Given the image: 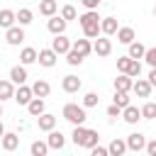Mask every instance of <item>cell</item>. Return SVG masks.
I'll return each mask as SVG.
<instances>
[{"mask_svg": "<svg viewBox=\"0 0 156 156\" xmlns=\"http://www.w3.org/2000/svg\"><path fill=\"white\" fill-rule=\"evenodd\" d=\"M78 24L83 27V34H85L88 39H95V37L102 34V32H100V15H98V10L83 12V15L78 17Z\"/></svg>", "mask_w": 156, "mask_h": 156, "instance_id": "cell-1", "label": "cell"}, {"mask_svg": "<svg viewBox=\"0 0 156 156\" xmlns=\"http://www.w3.org/2000/svg\"><path fill=\"white\" fill-rule=\"evenodd\" d=\"M63 119H68L73 127L76 124H83L85 119H88V115H85V107L83 105H76V102H68V105H63Z\"/></svg>", "mask_w": 156, "mask_h": 156, "instance_id": "cell-2", "label": "cell"}, {"mask_svg": "<svg viewBox=\"0 0 156 156\" xmlns=\"http://www.w3.org/2000/svg\"><path fill=\"white\" fill-rule=\"evenodd\" d=\"M56 58H58V54H56L54 49H39V51H37V61H39V66H44V68H54V66H56Z\"/></svg>", "mask_w": 156, "mask_h": 156, "instance_id": "cell-3", "label": "cell"}, {"mask_svg": "<svg viewBox=\"0 0 156 156\" xmlns=\"http://www.w3.org/2000/svg\"><path fill=\"white\" fill-rule=\"evenodd\" d=\"M5 41L10 44V46H20L22 41H24V29H22V24L20 27H7V32H5Z\"/></svg>", "mask_w": 156, "mask_h": 156, "instance_id": "cell-4", "label": "cell"}, {"mask_svg": "<svg viewBox=\"0 0 156 156\" xmlns=\"http://www.w3.org/2000/svg\"><path fill=\"white\" fill-rule=\"evenodd\" d=\"M124 141H127V151H134V154L144 151V146H146V139H144V134H139V132L129 134Z\"/></svg>", "mask_w": 156, "mask_h": 156, "instance_id": "cell-5", "label": "cell"}, {"mask_svg": "<svg viewBox=\"0 0 156 156\" xmlns=\"http://www.w3.org/2000/svg\"><path fill=\"white\" fill-rule=\"evenodd\" d=\"M66 24H68V22H66L61 15H51L49 22H46V29H49L51 34H63V32H66Z\"/></svg>", "mask_w": 156, "mask_h": 156, "instance_id": "cell-6", "label": "cell"}, {"mask_svg": "<svg viewBox=\"0 0 156 156\" xmlns=\"http://www.w3.org/2000/svg\"><path fill=\"white\" fill-rule=\"evenodd\" d=\"M93 51H95L98 56H110V54H112V41H110L107 37H95Z\"/></svg>", "mask_w": 156, "mask_h": 156, "instance_id": "cell-7", "label": "cell"}, {"mask_svg": "<svg viewBox=\"0 0 156 156\" xmlns=\"http://www.w3.org/2000/svg\"><path fill=\"white\" fill-rule=\"evenodd\" d=\"M119 117H122L127 124H136V122L141 119V110H139V107H134V105L129 102L127 107H122V115H119Z\"/></svg>", "mask_w": 156, "mask_h": 156, "instance_id": "cell-8", "label": "cell"}, {"mask_svg": "<svg viewBox=\"0 0 156 156\" xmlns=\"http://www.w3.org/2000/svg\"><path fill=\"white\" fill-rule=\"evenodd\" d=\"M51 49H54L56 54H66V51L71 49V39H68L66 34H54V39H51Z\"/></svg>", "mask_w": 156, "mask_h": 156, "instance_id": "cell-9", "label": "cell"}, {"mask_svg": "<svg viewBox=\"0 0 156 156\" xmlns=\"http://www.w3.org/2000/svg\"><path fill=\"white\" fill-rule=\"evenodd\" d=\"M32 98H34V93H32V88L22 83V85H20V88L15 90V98H12V100H15L17 105H24V107H27V102H29Z\"/></svg>", "mask_w": 156, "mask_h": 156, "instance_id": "cell-10", "label": "cell"}, {"mask_svg": "<svg viewBox=\"0 0 156 156\" xmlns=\"http://www.w3.org/2000/svg\"><path fill=\"white\" fill-rule=\"evenodd\" d=\"M46 144H49V149H63L66 146V136L61 134V132H56V129H49V139H46Z\"/></svg>", "mask_w": 156, "mask_h": 156, "instance_id": "cell-11", "label": "cell"}, {"mask_svg": "<svg viewBox=\"0 0 156 156\" xmlns=\"http://www.w3.org/2000/svg\"><path fill=\"white\" fill-rule=\"evenodd\" d=\"M0 144H2L5 151H15V149L20 146V136H17L15 132H5V134L0 136Z\"/></svg>", "mask_w": 156, "mask_h": 156, "instance_id": "cell-12", "label": "cell"}, {"mask_svg": "<svg viewBox=\"0 0 156 156\" xmlns=\"http://www.w3.org/2000/svg\"><path fill=\"white\" fill-rule=\"evenodd\" d=\"M117 20L115 17H100V32L105 34V37H112L115 32H117Z\"/></svg>", "mask_w": 156, "mask_h": 156, "instance_id": "cell-13", "label": "cell"}, {"mask_svg": "<svg viewBox=\"0 0 156 156\" xmlns=\"http://www.w3.org/2000/svg\"><path fill=\"white\" fill-rule=\"evenodd\" d=\"M80 78L78 76H66L63 80H61V88H63V93H78L80 90Z\"/></svg>", "mask_w": 156, "mask_h": 156, "instance_id": "cell-14", "label": "cell"}, {"mask_svg": "<svg viewBox=\"0 0 156 156\" xmlns=\"http://www.w3.org/2000/svg\"><path fill=\"white\" fill-rule=\"evenodd\" d=\"M132 90L136 93V98H149V95H151V83L144 80V78H136L134 85H132Z\"/></svg>", "mask_w": 156, "mask_h": 156, "instance_id": "cell-15", "label": "cell"}, {"mask_svg": "<svg viewBox=\"0 0 156 156\" xmlns=\"http://www.w3.org/2000/svg\"><path fill=\"white\" fill-rule=\"evenodd\" d=\"M44 110H46V105H44V98H37V95H34V98L27 102V112H29L32 117H39Z\"/></svg>", "mask_w": 156, "mask_h": 156, "instance_id": "cell-16", "label": "cell"}, {"mask_svg": "<svg viewBox=\"0 0 156 156\" xmlns=\"http://www.w3.org/2000/svg\"><path fill=\"white\" fill-rule=\"evenodd\" d=\"M71 49H76V51L85 58V56L93 51V44H90V39H88V37H83V39H76V41L71 44Z\"/></svg>", "mask_w": 156, "mask_h": 156, "instance_id": "cell-17", "label": "cell"}, {"mask_svg": "<svg viewBox=\"0 0 156 156\" xmlns=\"http://www.w3.org/2000/svg\"><path fill=\"white\" fill-rule=\"evenodd\" d=\"M10 80H12L15 85H22V83L27 80V68H24V63H22V66H12V68H10Z\"/></svg>", "mask_w": 156, "mask_h": 156, "instance_id": "cell-18", "label": "cell"}, {"mask_svg": "<svg viewBox=\"0 0 156 156\" xmlns=\"http://www.w3.org/2000/svg\"><path fill=\"white\" fill-rule=\"evenodd\" d=\"M37 124H39V129H41V132H49V129H54V127H56V117H54V115H49V112H41V115L37 117Z\"/></svg>", "mask_w": 156, "mask_h": 156, "instance_id": "cell-19", "label": "cell"}, {"mask_svg": "<svg viewBox=\"0 0 156 156\" xmlns=\"http://www.w3.org/2000/svg\"><path fill=\"white\" fill-rule=\"evenodd\" d=\"M117 41L119 44H129V41H134L136 39V34H134V29L132 27H117Z\"/></svg>", "mask_w": 156, "mask_h": 156, "instance_id": "cell-20", "label": "cell"}, {"mask_svg": "<svg viewBox=\"0 0 156 156\" xmlns=\"http://www.w3.org/2000/svg\"><path fill=\"white\" fill-rule=\"evenodd\" d=\"M132 85H134V80H132V76H127V73H119L117 78H115V90H132Z\"/></svg>", "mask_w": 156, "mask_h": 156, "instance_id": "cell-21", "label": "cell"}, {"mask_svg": "<svg viewBox=\"0 0 156 156\" xmlns=\"http://www.w3.org/2000/svg\"><path fill=\"white\" fill-rule=\"evenodd\" d=\"M98 141H100V134H98V129H85V136H83L80 146H83V149H93Z\"/></svg>", "mask_w": 156, "mask_h": 156, "instance_id": "cell-22", "label": "cell"}, {"mask_svg": "<svg viewBox=\"0 0 156 156\" xmlns=\"http://www.w3.org/2000/svg\"><path fill=\"white\" fill-rule=\"evenodd\" d=\"M107 151H110V156H122V154H127V141L124 139H112Z\"/></svg>", "mask_w": 156, "mask_h": 156, "instance_id": "cell-23", "label": "cell"}, {"mask_svg": "<svg viewBox=\"0 0 156 156\" xmlns=\"http://www.w3.org/2000/svg\"><path fill=\"white\" fill-rule=\"evenodd\" d=\"M56 10H58V2L56 0H41L39 2V15H44V17L56 15Z\"/></svg>", "mask_w": 156, "mask_h": 156, "instance_id": "cell-24", "label": "cell"}, {"mask_svg": "<svg viewBox=\"0 0 156 156\" xmlns=\"http://www.w3.org/2000/svg\"><path fill=\"white\" fill-rule=\"evenodd\" d=\"M12 98H15V85H12V80H0V102L12 100Z\"/></svg>", "mask_w": 156, "mask_h": 156, "instance_id": "cell-25", "label": "cell"}, {"mask_svg": "<svg viewBox=\"0 0 156 156\" xmlns=\"http://www.w3.org/2000/svg\"><path fill=\"white\" fill-rule=\"evenodd\" d=\"M32 93H34L37 98H46V95L51 93V85H49V80H34V85H32Z\"/></svg>", "mask_w": 156, "mask_h": 156, "instance_id": "cell-26", "label": "cell"}, {"mask_svg": "<svg viewBox=\"0 0 156 156\" xmlns=\"http://www.w3.org/2000/svg\"><path fill=\"white\" fill-rule=\"evenodd\" d=\"M127 46H129V54H127L129 58H144V51H146V46H144L141 41H129Z\"/></svg>", "mask_w": 156, "mask_h": 156, "instance_id": "cell-27", "label": "cell"}, {"mask_svg": "<svg viewBox=\"0 0 156 156\" xmlns=\"http://www.w3.org/2000/svg\"><path fill=\"white\" fill-rule=\"evenodd\" d=\"M20 61H22L24 66H29V63H37V49H32V46H24V49L20 51Z\"/></svg>", "mask_w": 156, "mask_h": 156, "instance_id": "cell-28", "label": "cell"}, {"mask_svg": "<svg viewBox=\"0 0 156 156\" xmlns=\"http://www.w3.org/2000/svg\"><path fill=\"white\" fill-rule=\"evenodd\" d=\"M15 17H17V22H20L22 27H27V24H32V20H34V12H32L29 7H22L20 12H15Z\"/></svg>", "mask_w": 156, "mask_h": 156, "instance_id": "cell-29", "label": "cell"}, {"mask_svg": "<svg viewBox=\"0 0 156 156\" xmlns=\"http://www.w3.org/2000/svg\"><path fill=\"white\" fill-rule=\"evenodd\" d=\"M112 102H115L117 107H127V105L132 102V98H129V93H127V90H115V98H112Z\"/></svg>", "mask_w": 156, "mask_h": 156, "instance_id": "cell-30", "label": "cell"}, {"mask_svg": "<svg viewBox=\"0 0 156 156\" xmlns=\"http://www.w3.org/2000/svg\"><path fill=\"white\" fill-rule=\"evenodd\" d=\"M15 22H17V17H15L12 10H0V27L7 29V27H12Z\"/></svg>", "mask_w": 156, "mask_h": 156, "instance_id": "cell-31", "label": "cell"}, {"mask_svg": "<svg viewBox=\"0 0 156 156\" xmlns=\"http://www.w3.org/2000/svg\"><path fill=\"white\" fill-rule=\"evenodd\" d=\"M29 151H32V156H46L49 154V144L46 141H32Z\"/></svg>", "mask_w": 156, "mask_h": 156, "instance_id": "cell-32", "label": "cell"}, {"mask_svg": "<svg viewBox=\"0 0 156 156\" xmlns=\"http://www.w3.org/2000/svg\"><path fill=\"white\" fill-rule=\"evenodd\" d=\"M66 61H68V66H80V63H83V56H80L76 49H68V51H66Z\"/></svg>", "mask_w": 156, "mask_h": 156, "instance_id": "cell-33", "label": "cell"}, {"mask_svg": "<svg viewBox=\"0 0 156 156\" xmlns=\"http://www.w3.org/2000/svg\"><path fill=\"white\" fill-rule=\"evenodd\" d=\"M85 129H88V127H83V124H76V127H73L71 139H73V144H76V146H80V141H83V136H85Z\"/></svg>", "mask_w": 156, "mask_h": 156, "instance_id": "cell-34", "label": "cell"}, {"mask_svg": "<svg viewBox=\"0 0 156 156\" xmlns=\"http://www.w3.org/2000/svg\"><path fill=\"white\" fill-rule=\"evenodd\" d=\"M141 119H156V102H146L141 107Z\"/></svg>", "mask_w": 156, "mask_h": 156, "instance_id": "cell-35", "label": "cell"}, {"mask_svg": "<svg viewBox=\"0 0 156 156\" xmlns=\"http://www.w3.org/2000/svg\"><path fill=\"white\" fill-rule=\"evenodd\" d=\"M61 17H63L66 22H71V20H78V12H76L73 5H63V7H61Z\"/></svg>", "mask_w": 156, "mask_h": 156, "instance_id": "cell-36", "label": "cell"}, {"mask_svg": "<svg viewBox=\"0 0 156 156\" xmlns=\"http://www.w3.org/2000/svg\"><path fill=\"white\" fill-rule=\"evenodd\" d=\"M98 102H100L98 93H85L83 95V107H98Z\"/></svg>", "mask_w": 156, "mask_h": 156, "instance_id": "cell-37", "label": "cell"}, {"mask_svg": "<svg viewBox=\"0 0 156 156\" xmlns=\"http://www.w3.org/2000/svg\"><path fill=\"white\" fill-rule=\"evenodd\" d=\"M139 73H141V63H139V58H132V63H129V68H127V76L139 78Z\"/></svg>", "mask_w": 156, "mask_h": 156, "instance_id": "cell-38", "label": "cell"}, {"mask_svg": "<svg viewBox=\"0 0 156 156\" xmlns=\"http://www.w3.org/2000/svg\"><path fill=\"white\" fill-rule=\"evenodd\" d=\"M144 58H146V63H149L151 68H156V46L146 49V51H144Z\"/></svg>", "mask_w": 156, "mask_h": 156, "instance_id": "cell-39", "label": "cell"}, {"mask_svg": "<svg viewBox=\"0 0 156 156\" xmlns=\"http://www.w3.org/2000/svg\"><path fill=\"white\" fill-rule=\"evenodd\" d=\"M129 63H132V58H129V56H119V58H117V71H119V73H127Z\"/></svg>", "mask_w": 156, "mask_h": 156, "instance_id": "cell-40", "label": "cell"}, {"mask_svg": "<svg viewBox=\"0 0 156 156\" xmlns=\"http://www.w3.org/2000/svg\"><path fill=\"white\" fill-rule=\"evenodd\" d=\"M119 115H122V107H117V105L112 102V105L107 107V117H110V119H117Z\"/></svg>", "mask_w": 156, "mask_h": 156, "instance_id": "cell-41", "label": "cell"}, {"mask_svg": "<svg viewBox=\"0 0 156 156\" xmlns=\"http://www.w3.org/2000/svg\"><path fill=\"white\" fill-rule=\"evenodd\" d=\"M90 151H93V156H110V151H107L105 146H98V144H95Z\"/></svg>", "mask_w": 156, "mask_h": 156, "instance_id": "cell-42", "label": "cell"}, {"mask_svg": "<svg viewBox=\"0 0 156 156\" xmlns=\"http://www.w3.org/2000/svg\"><path fill=\"white\" fill-rule=\"evenodd\" d=\"M144 151H146L149 156H156V139H154V141H146V146H144Z\"/></svg>", "mask_w": 156, "mask_h": 156, "instance_id": "cell-43", "label": "cell"}, {"mask_svg": "<svg viewBox=\"0 0 156 156\" xmlns=\"http://www.w3.org/2000/svg\"><path fill=\"white\" fill-rule=\"evenodd\" d=\"M80 2L85 10H98V5H100V0H80Z\"/></svg>", "mask_w": 156, "mask_h": 156, "instance_id": "cell-44", "label": "cell"}, {"mask_svg": "<svg viewBox=\"0 0 156 156\" xmlns=\"http://www.w3.org/2000/svg\"><path fill=\"white\" fill-rule=\"evenodd\" d=\"M149 83H151V88H156V68L149 71Z\"/></svg>", "mask_w": 156, "mask_h": 156, "instance_id": "cell-45", "label": "cell"}, {"mask_svg": "<svg viewBox=\"0 0 156 156\" xmlns=\"http://www.w3.org/2000/svg\"><path fill=\"white\" fill-rule=\"evenodd\" d=\"M2 134H5V127H2V122H0V136H2Z\"/></svg>", "mask_w": 156, "mask_h": 156, "instance_id": "cell-46", "label": "cell"}, {"mask_svg": "<svg viewBox=\"0 0 156 156\" xmlns=\"http://www.w3.org/2000/svg\"><path fill=\"white\" fill-rule=\"evenodd\" d=\"M0 117H2V102H0Z\"/></svg>", "mask_w": 156, "mask_h": 156, "instance_id": "cell-47", "label": "cell"}, {"mask_svg": "<svg viewBox=\"0 0 156 156\" xmlns=\"http://www.w3.org/2000/svg\"><path fill=\"white\" fill-rule=\"evenodd\" d=\"M154 15H156V7H154Z\"/></svg>", "mask_w": 156, "mask_h": 156, "instance_id": "cell-48", "label": "cell"}]
</instances>
